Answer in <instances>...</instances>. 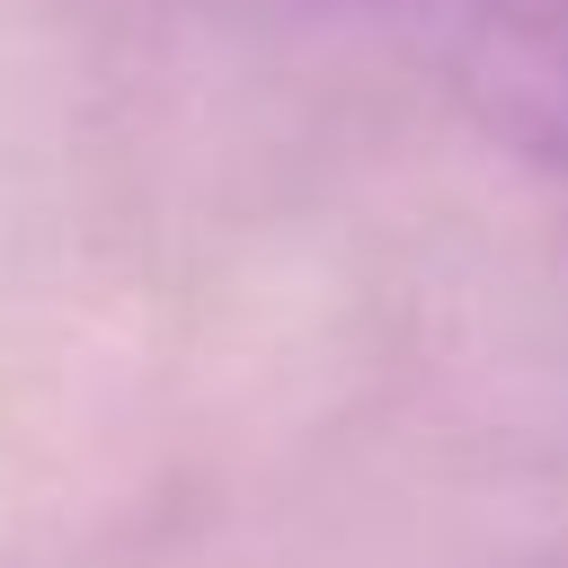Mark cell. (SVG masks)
I'll return each instance as SVG.
<instances>
[{"mask_svg":"<svg viewBox=\"0 0 568 568\" xmlns=\"http://www.w3.org/2000/svg\"><path fill=\"white\" fill-rule=\"evenodd\" d=\"M390 44L488 142L568 178V0H293Z\"/></svg>","mask_w":568,"mask_h":568,"instance_id":"1","label":"cell"}]
</instances>
